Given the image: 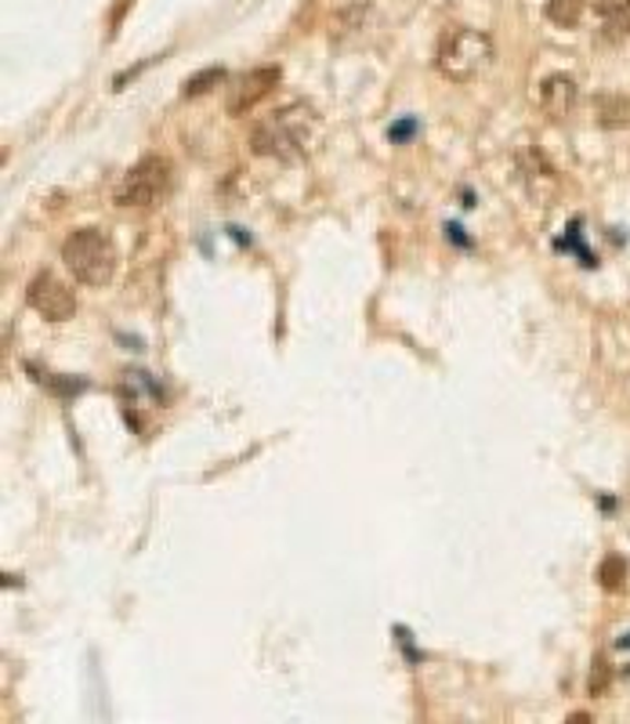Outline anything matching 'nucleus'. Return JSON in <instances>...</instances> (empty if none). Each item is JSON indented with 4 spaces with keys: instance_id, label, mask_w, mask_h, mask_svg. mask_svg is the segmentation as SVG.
Wrapping results in <instances>:
<instances>
[{
    "instance_id": "f257e3e1",
    "label": "nucleus",
    "mask_w": 630,
    "mask_h": 724,
    "mask_svg": "<svg viewBox=\"0 0 630 724\" xmlns=\"http://www.w3.org/2000/svg\"><path fill=\"white\" fill-rule=\"evenodd\" d=\"M316 109H308L305 102H294L287 109L268 112L265 120L254 123L251 131V149L257 156L268 160H283V164H294V160L305 156L308 142H312L316 131Z\"/></svg>"
},
{
    "instance_id": "f03ea898",
    "label": "nucleus",
    "mask_w": 630,
    "mask_h": 724,
    "mask_svg": "<svg viewBox=\"0 0 630 724\" xmlns=\"http://www.w3.org/2000/svg\"><path fill=\"white\" fill-rule=\"evenodd\" d=\"M435 66H439L442 77L453 80V84H472L493 66V41L486 33L467 30V26L446 30L439 41Z\"/></svg>"
},
{
    "instance_id": "7ed1b4c3",
    "label": "nucleus",
    "mask_w": 630,
    "mask_h": 724,
    "mask_svg": "<svg viewBox=\"0 0 630 724\" xmlns=\"http://www.w3.org/2000/svg\"><path fill=\"white\" fill-rule=\"evenodd\" d=\"M62 261L84 286H106L117 276L120 254L117 243L102 229H77L62 243Z\"/></svg>"
},
{
    "instance_id": "20e7f679",
    "label": "nucleus",
    "mask_w": 630,
    "mask_h": 724,
    "mask_svg": "<svg viewBox=\"0 0 630 724\" xmlns=\"http://www.w3.org/2000/svg\"><path fill=\"white\" fill-rule=\"evenodd\" d=\"M170 182H175V167H170V160L145 156L128 174H123V182L117 189V204L120 207H153L159 196L170 193Z\"/></svg>"
},
{
    "instance_id": "39448f33",
    "label": "nucleus",
    "mask_w": 630,
    "mask_h": 724,
    "mask_svg": "<svg viewBox=\"0 0 630 724\" xmlns=\"http://www.w3.org/2000/svg\"><path fill=\"white\" fill-rule=\"evenodd\" d=\"M279 80H283L279 66H262V69H251V73H243V77H236L229 87V98H225L229 117H243V112H251L265 95L276 91Z\"/></svg>"
},
{
    "instance_id": "423d86ee",
    "label": "nucleus",
    "mask_w": 630,
    "mask_h": 724,
    "mask_svg": "<svg viewBox=\"0 0 630 724\" xmlns=\"http://www.w3.org/2000/svg\"><path fill=\"white\" fill-rule=\"evenodd\" d=\"M26 297L47 322H66V319H73V311H77V297H73L69 286L62 283L58 276H52V272L33 276Z\"/></svg>"
},
{
    "instance_id": "0eeeda50",
    "label": "nucleus",
    "mask_w": 630,
    "mask_h": 724,
    "mask_svg": "<svg viewBox=\"0 0 630 724\" xmlns=\"http://www.w3.org/2000/svg\"><path fill=\"white\" fill-rule=\"evenodd\" d=\"M540 106L543 112H551L554 120H562L565 112L576 106V80L573 77H548L540 84Z\"/></svg>"
},
{
    "instance_id": "6e6552de",
    "label": "nucleus",
    "mask_w": 630,
    "mask_h": 724,
    "mask_svg": "<svg viewBox=\"0 0 630 724\" xmlns=\"http://www.w3.org/2000/svg\"><path fill=\"white\" fill-rule=\"evenodd\" d=\"M598 19L605 41H627L630 36V0H598Z\"/></svg>"
},
{
    "instance_id": "1a4fd4ad",
    "label": "nucleus",
    "mask_w": 630,
    "mask_h": 724,
    "mask_svg": "<svg viewBox=\"0 0 630 724\" xmlns=\"http://www.w3.org/2000/svg\"><path fill=\"white\" fill-rule=\"evenodd\" d=\"M598 123L601 128H623L630 123V98H620V95H605L598 98Z\"/></svg>"
},
{
    "instance_id": "9d476101",
    "label": "nucleus",
    "mask_w": 630,
    "mask_h": 724,
    "mask_svg": "<svg viewBox=\"0 0 630 724\" xmlns=\"http://www.w3.org/2000/svg\"><path fill=\"white\" fill-rule=\"evenodd\" d=\"M587 0H548V19L554 22V26H576L579 15H584Z\"/></svg>"
},
{
    "instance_id": "9b49d317",
    "label": "nucleus",
    "mask_w": 630,
    "mask_h": 724,
    "mask_svg": "<svg viewBox=\"0 0 630 724\" xmlns=\"http://www.w3.org/2000/svg\"><path fill=\"white\" fill-rule=\"evenodd\" d=\"M221 84H225V69H221V66H210V69L196 73V77L185 80L181 95H185V98H200V95L210 91V87H221Z\"/></svg>"
},
{
    "instance_id": "f8f14e48",
    "label": "nucleus",
    "mask_w": 630,
    "mask_h": 724,
    "mask_svg": "<svg viewBox=\"0 0 630 724\" xmlns=\"http://www.w3.org/2000/svg\"><path fill=\"white\" fill-rule=\"evenodd\" d=\"M598 580H601V586L605 591H620L623 586V580H627V561L623 558H605L601 561V569H598Z\"/></svg>"
},
{
    "instance_id": "ddd939ff",
    "label": "nucleus",
    "mask_w": 630,
    "mask_h": 724,
    "mask_svg": "<svg viewBox=\"0 0 630 724\" xmlns=\"http://www.w3.org/2000/svg\"><path fill=\"white\" fill-rule=\"evenodd\" d=\"M605 684H609V667H605V659H598V663H595V678H590V692L598 695Z\"/></svg>"
}]
</instances>
